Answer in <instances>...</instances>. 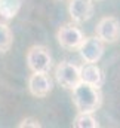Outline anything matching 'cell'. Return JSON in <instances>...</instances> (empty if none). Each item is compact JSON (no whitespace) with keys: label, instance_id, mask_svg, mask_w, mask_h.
<instances>
[{"label":"cell","instance_id":"obj_1","mask_svg":"<svg viewBox=\"0 0 120 128\" xmlns=\"http://www.w3.org/2000/svg\"><path fill=\"white\" fill-rule=\"evenodd\" d=\"M73 103L77 112H89L93 113L101 106V92L99 88L80 82L73 90Z\"/></svg>","mask_w":120,"mask_h":128},{"label":"cell","instance_id":"obj_2","mask_svg":"<svg viewBox=\"0 0 120 128\" xmlns=\"http://www.w3.org/2000/svg\"><path fill=\"white\" fill-rule=\"evenodd\" d=\"M55 79L62 88L65 90H74L80 82V67L74 66L71 63H60L55 68Z\"/></svg>","mask_w":120,"mask_h":128},{"label":"cell","instance_id":"obj_3","mask_svg":"<svg viewBox=\"0 0 120 128\" xmlns=\"http://www.w3.org/2000/svg\"><path fill=\"white\" fill-rule=\"evenodd\" d=\"M27 64L31 72H49L52 66V57L45 46H31L27 52Z\"/></svg>","mask_w":120,"mask_h":128},{"label":"cell","instance_id":"obj_4","mask_svg":"<svg viewBox=\"0 0 120 128\" xmlns=\"http://www.w3.org/2000/svg\"><path fill=\"white\" fill-rule=\"evenodd\" d=\"M96 36L104 43H116L120 39V22L114 16H104L96 24Z\"/></svg>","mask_w":120,"mask_h":128},{"label":"cell","instance_id":"obj_5","mask_svg":"<svg viewBox=\"0 0 120 128\" xmlns=\"http://www.w3.org/2000/svg\"><path fill=\"white\" fill-rule=\"evenodd\" d=\"M77 51L85 63H98L104 55V42L98 36L86 37Z\"/></svg>","mask_w":120,"mask_h":128},{"label":"cell","instance_id":"obj_6","mask_svg":"<svg viewBox=\"0 0 120 128\" xmlns=\"http://www.w3.org/2000/svg\"><path fill=\"white\" fill-rule=\"evenodd\" d=\"M57 39H58V43L65 49H79V46L82 45L85 36H83L82 30L77 28L76 26L65 24L58 30Z\"/></svg>","mask_w":120,"mask_h":128},{"label":"cell","instance_id":"obj_7","mask_svg":"<svg viewBox=\"0 0 120 128\" xmlns=\"http://www.w3.org/2000/svg\"><path fill=\"white\" fill-rule=\"evenodd\" d=\"M28 91L37 98H45L52 91V79L48 72H33L28 78Z\"/></svg>","mask_w":120,"mask_h":128},{"label":"cell","instance_id":"obj_8","mask_svg":"<svg viewBox=\"0 0 120 128\" xmlns=\"http://www.w3.org/2000/svg\"><path fill=\"white\" fill-rule=\"evenodd\" d=\"M68 14L76 24L86 22L93 15V0H70Z\"/></svg>","mask_w":120,"mask_h":128},{"label":"cell","instance_id":"obj_9","mask_svg":"<svg viewBox=\"0 0 120 128\" xmlns=\"http://www.w3.org/2000/svg\"><path fill=\"white\" fill-rule=\"evenodd\" d=\"M80 79L85 84L99 88L104 82V74L101 68L96 66V63H85L80 67Z\"/></svg>","mask_w":120,"mask_h":128},{"label":"cell","instance_id":"obj_10","mask_svg":"<svg viewBox=\"0 0 120 128\" xmlns=\"http://www.w3.org/2000/svg\"><path fill=\"white\" fill-rule=\"evenodd\" d=\"M21 9V0H0V16L3 21L13 20Z\"/></svg>","mask_w":120,"mask_h":128},{"label":"cell","instance_id":"obj_11","mask_svg":"<svg viewBox=\"0 0 120 128\" xmlns=\"http://www.w3.org/2000/svg\"><path fill=\"white\" fill-rule=\"evenodd\" d=\"M73 127H76V128H98L99 124H98L96 118L93 116V113H89V112H79L77 116L74 118Z\"/></svg>","mask_w":120,"mask_h":128},{"label":"cell","instance_id":"obj_12","mask_svg":"<svg viewBox=\"0 0 120 128\" xmlns=\"http://www.w3.org/2000/svg\"><path fill=\"white\" fill-rule=\"evenodd\" d=\"M13 36L4 21H0V54H6L12 46Z\"/></svg>","mask_w":120,"mask_h":128},{"label":"cell","instance_id":"obj_13","mask_svg":"<svg viewBox=\"0 0 120 128\" xmlns=\"http://www.w3.org/2000/svg\"><path fill=\"white\" fill-rule=\"evenodd\" d=\"M19 128H27V127H31V128H40L42 127V124L39 122V119H36V118H25V119H22L21 122H19Z\"/></svg>","mask_w":120,"mask_h":128},{"label":"cell","instance_id":"obj_14","mask_svg":"<svg viewBox=\"0 0 120 128\" xmlns=\"http://www.w3.org/2000/svg\"><path fill=\"white\" fill-rule=\"evenodd\" d=\"M93 2H102V0H93Z\"/></svg>","mask_w":120,"mask_h":128},{"label":"cell","instance_id":"obj_15","mask_svg":"<svg viewBox=\"0 0 120 128\" xmlns=\"http://www.w3.org/2000/svg\"><path fill=\"white\" fill-rule=\"evenodd\" d=\"M0 21H3V20H1V16H0Z\"/></svg>","mask_w":120,"mask_h":128}]
</instances>
